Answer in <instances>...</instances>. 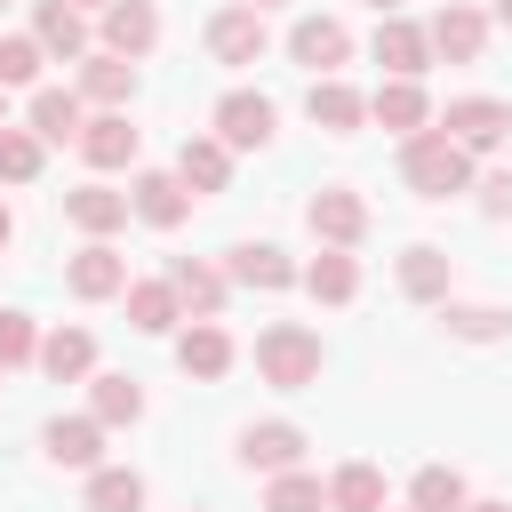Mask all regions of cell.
I'll list each match as a JSON object with an SVG mask.
<instances>
[{"mask_svg":"<svg viewBox=\"0 0 512 512\" xmlns=\"http://www.w3.org/2000/svg\"><path fill=\"white\" fill-rule=\"evenodd\" d=\"M120 296H128V328H144V336H168V328L184 320V304H176L168 280H128Z\"/></svg>","mask_w":512,"mask_h":512,"instance_id":"4316f807","label":"cell"},{"mask_svg":"<svg viewBox=\"0 0 512 512\" xmlns=\"http://www.w3.org/2000/svg\"><path fill=\"white\" fill-rule=\"evenodd\" d=\"M440 320H448V336H464V344L512 336V312H504V304H440Z\"/></svg>","mask_w":512,"mask_h":512,"instance_id":"1f68e13d","label":"cell"},{"mask_svg":"<svg viewBox=\"0 0 512 512\" xmlns=\"http://www.w3.org/2000/svg\"><path fill=\"white\" fill-rule=\"evenodd\" d=\"M504 128H512V104H496V96H456L448 120H440V136H456L464 152H496Z\"/></svg>","mask_w":512,"mask_h":512,"instance_id":"8992f818","label":"cell"},{"mask_svg":"<svg viewBox=\"0 0 512 512\" xmlns=\"http://www.w3.org/2000/svg\"><path fill=\"white\" fill-rule=\"evenodd\" d=\"M272 96H256V88H232L224 104H216V144L224 152H264L272 144Z\"/></svg>","mask_w":512,"mask_h":512,"instance_id":"277c9868","label":"cell"},{"mask_svg":"<svg viewBox=\"0 0 512 512\" xmlns=\"http://www.w3.org/2000/svg\"><path fill=\"white\" fill-rule=\"evenodd\" d=\"M464 512H512V504H496V496H464Z\"/></svg>","mask_w":512,"mask_h":512,"instance_id":"ab89813d","label":"cell"},{"mask_svg":"<svg viewBox=\"0 0 512 512\" xmlns=\"http://www.w3.org/2000/svg\"><path fill=\"white\" fill-rule=\"evenodd\" d=\"M176 368H184V376H200V384H208V376H224V368H232V336H224L216 320H192V328L176 336Z\"/></svg>","mask_w":512,"mask_h":512,"instance_id":"cb8c5ba5","label":"cell"},{"mask_svg":"<svg viewBox=\"0 0 512 512\" xmlns=\"http://www.w3.org/2000/svg\"><path fill=\"white\" fill-rule=\"evenodd\" d=\"M128 96H136V64H128V56H112V48L80 56V104H104V112H120Z\"/></svg>","mask_w":512,"mask_h":512,"instance_id":"9a60e30c","label":"cell"},{"mask_svg":"<svg viewBox=\"0 0 512 512\" xmlns=\"http://www.w3.org/2000/svg\"><path fill=\"white\" fill-rule=\"evenodd\" d=\"M224 176H232V152H224L216 136H184V152H176V184H184V192H224Z\"/></svg>","mask_w":512,"mask_h":512,"instance_id":"d4e9b609","label":"cell"},{"mask_svg":"<svg viewBox=\"0 0 512 512\" xmlns=\"http://www.w3.org/2000/svg\"><path fill=\"white\" fill-rule=\"evenodd\" d=\"M424 40H432V56H448V64H472V56L488 48V16H480V8H464V0H448V8L424 24Z\"/></svg>","mask_w":512,"mask_h":512,"instance_id":"8fae6325","label":"cell"},{"mask_svg":"<svg viewBox=\"0 0 512 512\" xmlns=\"http://www.w3.org/2000/svg\"><path fill=\"white\" fill-rule=\"evenodd\" d=\"M40 448H48L56 464H72V472H96V464H104V424H96V416H48Z\"/></svg>","mask_w":512,"mask_h":512,"instance_id":"4fadbf2b","label":"cell"},{"mask_svg":"<svg viewBox=\"0 0 512 512\" xmlns=\"http://www.w3.org/2000/svg\"><path fill=\"white\" fill-rule=\"evenodd\" d=\"M264 48H272V32H264L256 8H216V16H208V56H216V64H256Z\"/></svg>","mask_w":512,"mask_h":512,"instance_id":"9c48e42d","label":"cell"},{"mask_svg":"<svg viewBox=\"0 0 512 512\" xmlns=\"http://www.w3.org/2000/svg\"><path fill=\"white\" fill-rule=\"evenodd\" d=\"M32 40H40V56H64V64H80V56H88V16H80L72 0H40V16H32Z\"/></svg>","mask_w":512,"mask_h":512,"instance_id":"5bb4252c","label":"cell"},{"mask_svg":"<svg viewBox=\"0 0 512 512\" xmlns=\"http://www.w3.org/2000/svg\"><path fill=\"white\" fill-rule=\"evenodd\" d=\"M408 512H416V504H408Z\"/></svg>","mask_w":512,"mask_h":512,"instance_id":"7dc6e473","label":"cell"},{"mask_svg":"<svg viewBox=\"0 0 512 512\" xmlns=\"http://www.w3.org/2000/svg\"><path fill=\"white\" fill-rule=\"evenodd\" d=\"M40 368H48L56 384H80V376L96 368V336H88V328H56V336H40Z\"/></svg>","mask_w":512,"mask_h":512,"instance_id":"f1b7e54d","label":"cell"},{"mask_svg":"<svg viewBox=\"0 0 512 512\" xmlns=\"http://www.w3.org/2000/svg\"><path fill=\"white\" fill-rule=\"evenodd\" d=\"M400 296H416V304H448V256H440L432 240H416V248L400 256Z\"/></svg>","mask_w":512,"mask_h":512,"instance_id":"83f0119b","label":"cell"},{"mask_svg":"<svg viewBox=\"0 0 512 512\" xmlns=\"http://www.w3.org/2000/svg\"><path fill=\"white\" fill-rule=\"evenodd\" d=\"M264 512H328V488H320V472H272V488H264Z\"/></svg>","mask_w":512,"mask_h":512,"instance_id":"d6a6232c","label":"cell"},{"mask_svg":"<svg viewBox=\"0 0 512 512\" xmlns=\"http://www.w3.org/2000/svg\"><path fill=\"white\" fill-rule=\"evenodd\" d=\"M296 280H304L320 304H352V296H360V264H352V248H320Z\"/></svg>","mask_w":512,"mask_h":512,"instance_id":"484cf974","label":"cell"},{"mask_svg":"<svg viewBox=\"0 0 512 512\" xmlns=\"http://www.w3.org/2000/svg\"><path fill=\"white\" fill-rule=\"evenodd\" d=\"M368 8H376V16H392V8H400V0H368Z\"/></svg>","mask_w":512,"mask_h":512,"instance_id":"7bdbcfd3","label":"cell"},{"mask_svg":"<svg viewBox=\"0 0 512 512\" xmlns=\"http://www.w3.org/2000/svg\"><path fill=\"white\" fill-rule=\"evenodd\" d=\"M8 240H16V216H8V200H0V248H8Z\"/></svg>","mask_w":512,"mask_h":512,"instance_id":"60d3db41","label":"cell"},{"mask_svg":"<svg viewBox=\"0 0 512 512\" xmlns=\"http://www.w3.org/2000/svg\"><path fill=\"white\" fill-rule=\"evenodd\" d=\"M304 112H312V128H328V136H352V128L368 120V96H360V88H344V80H312Z\"/></svg>","mask_w":512,"mask_h":512,"instance_id":"ffe728a7","label":"cell"},{"mask_svg":"<svg viewBox=\"0 0 512 512\" xmlns=\"http://www.w3.org/2000/svg\"><path fill=\"white\" fill-rule=\"evenodd\" d=\"M0 8H8V0H0Z\"/></svg>","mask_w":512,"mask_h":512,"instance_id":"c3c4849f","label":"cell"},{"mask_svg":"<svg viewBox=\"0 0 512 512\" xmlns=\"http://www.w3.org/2000/svg\"><path fill=\"white\" fill-rule=\"evenodd\" d=\"M40 80V40L32 32H8L0 40V88H32Z\"/></svg>","mask_w":512,"mask_h":512,"instance_id":"8d00e7d4","label":"cell"},{"mask_svg":"<svg viewBox=\"0 0 512 512\" xmlns=\"http://www.w3.org/2000/svg\"><path fill=\"white\" fill-rule=\"evenodd\" d=\"M328 512H384V472L360 456V464H336L328 480Z\"/></svg>","mask_w":512,"mask_h":512,"instance_id":"f546056e","label":"cell"},{"mask_svg":"<svg viewBox=\"0 0 512 512\" xmlns=\"http://www.w3.org/2000/svg\"><path fill=\"white\" fill-rule=\"evenodd\" d=\"M168 288H176V304H184L192 320H216V312H224V288H232V280H224L216 264H200V256H176V264H168Z\"/></svg>","mask_w":512,"mask_h":512,"instance_id":"e0dca14e","label":"cell"},{"mask_svg":"<svg viewBox=\"0 0 512 512\" xmlns=\"http://www.w3.org/2000/svg\"><path fill=\"white\" fill-rule=\"evenodd\" d=\"M40 152H48V144H40L32 128H0V184H32V176H40Z\"/></svg>","mask_w":512,"mask_h":512,"instance_id":"d590c367","label":"cell"},{"mask_svg":"<svg viewBox=\"0 0 512 512\" xmlns=\"http://www.w3.org/2000/svg\"><path fill=\"white\" fill-rule=\"evenodd\" d=\"M304 224H312L320 248H352V240L368 232V200H360L352 184H320V192L304 200Z\"/></svg>","mask_w":512,"mask_h":512,"instance_id":"3957f363","label":"cell"},{"mask_svg":"<svg viewBox=\"0 0 512 512\" xmlns=\"http://www.w3.org/2000/svg\"><path fill=\"white\" fill-rule=\"evenodd\" d=\"M368 120H384L392 136H416V128H432V96H424V80H384V88L368 96Z\"/></svg>","mask_w":512,"mask_h":512,"instance_id":"2e32d148","label":"cell"},{"mask_svg":"<svg viewBox=\"0 0 512 512\" xmlns=\"http://www.w3.org/2000/svg\"><path fill=\"white\" fill-rule=\"evenodd\" d=\"M408 496H416V512H464V496H472V488H464V472H456V464H424Z\"/></svg>","mask_w":512,"mask_h":512,"instance_id":"e575fe53","label":"cell"},{"mask_svg":"<svg viewBox=\"0 0 512 512\" xmlns=\"http://www.w3.org/2000/svg\"><path fill=\"white\" fill-rule=\"evenodd\" d=\"M152 40H160V8L152 0H112L104 8V48L112 56H144Z\"/></svg>","mask_w":512,"mask_h":512,"instance_id":"d6986e66","label":"cell"},{"mask_svg":"<svg viewBox=\"0 0 512 512\" xmlns=\"http://www.w3.org/2000/svg\"><path fill=\"white\" fill-rule=\"evenodd\" d=\"M480 208H488V216H512V168H504V176H488V184H480Z\"/></svg>","mask_w":512,"mask_h":512,"instance_id":"f35d334b","label":"cell"},{"mask_svg":"<svg viewBox=\"0 0 512 512\" xmlns=\"http://www.w3.org/2000/svg\"><path fill=\"white\" fill-rule=\"evenodd\" d=\"M88 416H96V424H136V416H144V392H136V376H96V392H88Z\"/></svg>","mask_w":512,"mask_h":512,"instance_id":"836d02e7","label":"cell"},{"mask_svg":"<svg viewBox=\"0 0 512 512\" xmlns=\"http://www.w3.org/2000/svg\"><path fill=\"white\" fill-rule=\"evenodd\" d=\"M80 160H88V168H128V160H136V128H128V112H96V120L80 128Z\"/></svg>","mask_w":512,"mask_h":512,"instance_id":"44dd1931","label":"cell"},{"mask_svg":"<svg viewBox=\"0 0 512 512\" xmlns=\"http://www.w3.org/2000/svg\"><path fill=\"white\" fill-rule=\"evenodd\" d=\"M64 216H72L88 240H104V232L128 224V192H112V184H80V192H64Z\"/></svg>","mask_w":512,"mask_h":512,"instance_id":"7402d4cb","label":"cell"},{"mask_svg":"<svg viewBox=\"0 0 512 512\" xmlns=\"http://www.w3.org/2000/svg\"><path fill=\"white\" fill-rule=\"evenodd\" d=\"M224 280L264 288V296H272V288H288V280H296V264H288L272 240H240V248H232V264H224Z\"/></svg>","mask_w":512,"mask_h":512,"instance_id":"603a6c76","label":"cell"},{"mask_svg":"<svg viewBox=\"0 0 512 512\" xmlns=\"http://www.w3.org/2000/svg\"><path fill=\"white\" fill-rule=\"evenodd\" d=\"M64 288H72L80 304H104V296H120V288H128V256H120L112 240H88V248L64 264Z\"/></svg>","mask_w":512,"mask_h":512,"instance_id":"ba28073f","label":"cell"},{"mask_svg":"<svg viewBox=\"0 0 512 512\" xmlns=\"http://www.w3.org/2000/svg\"><path fill=\"white\" fill-rule=\"evenodd\" d=\"M240 464H248V472H296V464H304V432H296L288 416H264V424L240 432Z\"/></svg>","mask_w":512,"mask_h":512,"instance_id":"30bf717a","label":"cell"},{"mask_svg":"<svg viewBox=\"0 0 512 512\" xmlns=\"http://www.w3.org/2000/svg\"><path fill=\"white\" fill-rule=\"evenodd\" d=\"M88 512H144V472L96 464V472H88Z\"/></svg>","mask_w":512,"mask_h":512,"instance_id":"4dcf8cb0","label":"cell"},{"mask_svg":"<svg viewBox=\"0 0 512 512\" xmlns=\"http://www.w3.org/2000/svg\"><path fill=\"white\" fill-rule=\"evenodd\" d=\"M0 128H8V88H0Z\"/></svg>","mask_w":512,"mask_h":512,"instance_id":"bcb514c9","label":"cell"},{"mask_svg":"<svg viewBox=\"0 0 512 512\" xmlns=\"http://www.w3.org/2000/svg\"><path fill=\"white\" fill-rule=\"evenodd\" d=\"M288 56H296L312 80H336V64L352 56V32H344L336 16H296V32H288Z\"/></svg>","mask_w":512,"mask_h":512,"instance_id":"5b68a950","label":"cell"},{"mask_svg":"<svg viewBox=\"0 0 512 512\" xmlns=\"http://www.w3.org/2000/svg\"><path fill=\"white\" fill-rule=\"evenodd\" d=\"M400 176L416 200H456V192H472V152L440 128H416V136H400Z\"/></svg>","mask_w":512,"mask_h":512,"instance_id":"6da1fadb","label":"cell"},{"mask_svg":"<svg viewBox=\"0 0 512 512\" xmlns=\"http://www.w3.org/2000/svg\"><path fill=\"white\" fill-rule=\"evenodd\" d=\"M128 216H144L152 232H176V224L192 216V192L176 184V168H144V176L128 184Z\"/></svg>","mask_w":512,"mask_h":512,"instance_id":"52a82bcc","label":"cell"},{"mask_svg":"<svg viewBox=\"0 0 512 512\" xmlns=\"http://www.w3.org/2000/svg\"><path fill=\"white\" fill-rule=\"evenodd\" d=\"M488 16H496V24H512V0H496V8H488Z\"/></svg>","mask_w":512,"mask_h":512,"instance_id":"b9f144b4","label":"cell"},{"mask_svg":"<svg viewBox=\"0 0 512 512\" xmlns=\"http://www.w3.org/2000/svg\"><path fill=\"white\" fill-rule=\"evenodd\" d=\"M40 360V336H32V312H0V376Z\"/></svg>","mask_w":512,"mask_h":512,"instance_id":"74e56055","label":"cell"},{"mask_svg":"<svg viewBox=\"0 0 512 512\" xmlns=\"http://www.w3.org/2000/svg\"><path fill=\"white\" fill-rule=\"evenodd\" d=\"M88 112H80V88H32V136L40 144H80Z\"/></svg>","mask_w":512,"mask_h":512,"instance_id":"ac0fdd59","label":"cell"},{"mask_svg":"<svg viewBox=\"0 0 512 512\" xmlns=\"http://www.w3.org/2000/svg\"><path fill=\"white\" fill-rule=\"evenodd\" d=\"M72 8H112V0H72Z\"/></svg>","mask_w":512,"mask_h":512,"instance_id":"f6af8a7d","label":"cell"},{"mask_svg":"<svg viewBox=\"0 0 512 512\" xmlns=\"http://www.w3.org/2000/svg\"><path fill=\"white\" fill-rule=\"evenodd\" d=\"M368 48H376V64H384V80H416V72L432 64V40H424V24H408V16H384Z\"/></svg>","mask_w":512,"mask_h":512,"instance_id":"7c38bea8","label":"cell"},{"mask_svg":"<svg viewBox=\"0 0 512 512\" xmlns=\"http://www.w3.org/2000/svg\"><path fill=\"white\" fill-rule=\"evenodd\" d=\"M256 376H264L272 392H304V384H320V336H312L304 320H272V328L256 336Z\"/></svg>","mask_w":512,"mask_h":512,"instance_id":"7a4b0ae2","label":"cell"},{"mask_svg":"<svg viewBox=\"0 0 512 512\" xmlns=\"http://www.w3.org/2000/svg\"><path fill=\"white\" fill-rule=\"evenodd\" d=\"M240 8H256V16H264V8H280V0H240Z\"/></svg>","mask_w":512,"mask_h":512,"instance_id":"ee69618b","label":"cell"}]
</instances>
